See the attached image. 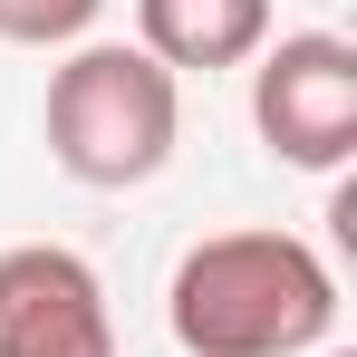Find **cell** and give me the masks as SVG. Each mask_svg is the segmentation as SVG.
<instances>
[{"label": "cell", "instance_id": "1", "mask_svg": "<svg viewBox=\"0 0 357 357\" xmlns=\"http://www.w3.org/2000/svg\"><path fill=\"white\" fill-rule=\"evenodd\" d=\"M183 357H309L338 328V280L299 232H213L165 290Z\"/></svg>", "mask_w": 357, "mask_h": 357}, {"label": "cell", "instance_id": "2", "mask_svg": "<svg viewBox=\"0 0 357 357\" xmlns=\"http://www.w3.org/2000/svg\"><path fill=\"white\" fill-rule=\"evenodd\" d=\"M174 135H183V87L135 39H97L49 77V155L87 193L155 183L174 165Z\"/></svg>", "mask_w": 357, "mask_h": 357}, {"label": "cell", "instance_id": "3", "mask_svg": "<svg viewBox=\"0 0 357 357\" xmlns=\"http://www.w3.org/2000/svg\"><path fill=\"white\" fill-rule=\"evenodd\" d=\"M251 126L299 174H338L357 155V49L338 29H290L251 68Z\"/></svg>", "mask_w": 357, "mask_h": 357}, {"label": "cell", "instance_id": "4", "mask_svg": "<svg viewBox=\"0 0 357 357\" xmlns=\"http://www.w3.org/2000/svg\"><path fill=\"white\" fill-rule=\"evenodd\" d=\"M0 357H116L107 280L59 241L0 251Z\"/></svg>", "mask_w": 357, "mask_h": 357}, {"label": "cell", "instance_id": "5", "mask_svg": "<svg viewBox=\"0 0 357 357\" xmlns=\"http://www.w3.org/2000/svg\"><path fill=\"white\" fill-rule=\"evenodd\" d=\"M135 49L155 68H241L271 49V0H135Z\"/></svg>", "mask_w": 357, "mask_h": 357}, {"label": "cell", "instance_id": "6", "mask_svg": "<svg viewBox=\"0 0 357 357\" xmlns=\"http://www.w3.org/2000/svg\"><path fill=\"white\" fill-rule=\"evenodd\" d=\"M97 10H107V0H0V39H20V49H68V39L97 29Z\"/></svg>", "mask_w": 357, "mask_h": 357}, {"label": "cell", "instance_id": "7", "mask_svg": "<svg viewBox=\"0 0 357 357\" xmlns=\"http://www.w3.org/2000/svg\"><path fill=\"white\" fill-rule=\"evenodd\" d=\"M328 357H348V348H328Z\"/></svg>", "mask_w": 357, "mask_h": 357}]
</instances>
